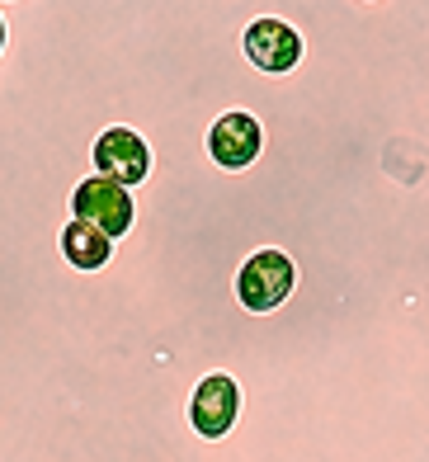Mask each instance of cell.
Segmentation results:
<instances>
[{
    "label": "cell",
    "mask_w": 429,
    "mask_h": 462,
    "mask_svg": "<svg viewBox=\"0 0 429 462\" xmlns=\"http://www.w3.org/2000/svg\"><path fill=\"white\" fill-rule=\"evenodd\" d=\"M0 14V462H429V0Z\"/></svg>",
    "instance_id": "6da1fadb"
},
{
    "label": "cell",
    "mask_w": 429,
    "mask_h": 462,
    "mask_svg": "<svg viewBox=\"0 0 429 462\" xmlns=\"http://www.w3.org/2000/svg\"><path fill=\"white\" fill-rule=\"evenodd\" d=\"M241 52H246V61L255 71L288 76V71H297L307 43H303V33H297L293 19H284V14H255L246 24V33H241Z\"/></svg>",
    "instance_id": "7a4b0ae2"
},
{
    "label": "cell",
    "mask_w": 429,
    "mask_h": 462,
    "mask_svg": "<svg viewBox=\"0 0 429 462\" xmlns=\"http://www.w3.org/2000/svg\"><path fill=\"white\" fill-rule=\"evenodd\" d=\"M5 43H10V33H5V14H0V57H5Z\"/></svg>",
    "instance_id": "3957f363"
}]
</instances>
